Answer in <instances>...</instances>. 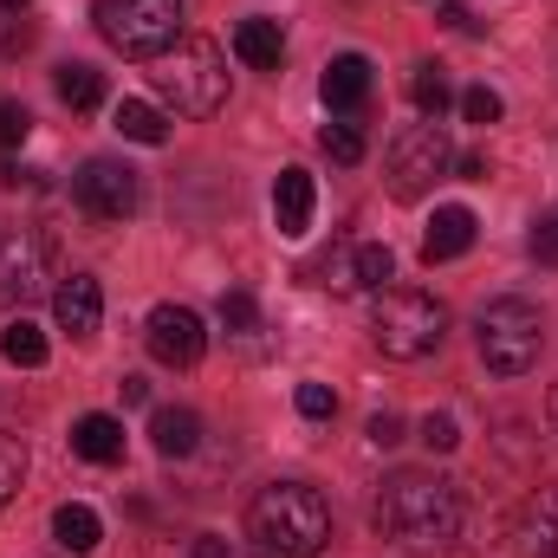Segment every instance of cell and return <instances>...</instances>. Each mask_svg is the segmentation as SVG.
I'll list each match as a JSON object with an SVG mask.
<instances>
[{"label":"cell","instance_id":"obj_1","mask_svg":"<svg viewBox=\"0 0 558 558\" xmlns=\"http://www.w3.org/2000/svg\"><path fill=\"white\" fill-rule=\"evenodd\" d=\"M377 526H384V539L397 553L435 558L461 533V494L435 468H397L384 481V494H377Z\"/></svg>","mask_w":558,"mask_h":558},{"label":"cell","instance_id":"obj_2","mask_svg":"<svg viewBox=\"0 0 558 558\" xmlns=\"http://www.w3.org/2000/svg\"><path fill=\"white\" fill-rule=\"evenodd\" d=\"M331 539V507L305 481H274L247 500V546L260 558H318Z\"/></svg>","mask_w":558,"mask_h":558},{"label":"cell","instance_id":"obj_3","mask_svg":"<svg viewBox=\"0 0 558 558\" xmlns=\"http://www.w3.org/2000/svg\"><path fill=\"white\" fill-rule=\"evenodd\" d=\"M149 85H156V98H162L175 118H215V111L228 105V59H221L215 39H175V46L156 59Z\"/></svg>","mask_w":558,"mask_h":558},{"label":"cell","instance_id":"obj_4","mask_svg":"<svg viewBox=\"0 0 558 558\" xmlns=\"http://www.w3.org/2000/svg\"><path fill=\"white\" fill-rule=\"evenodd\" d=\"M371 338H377L384 357L416 364L428 351H441V338H448V305H441L435 292H422V286H384L377 305H371Z\"/></svg>","mask_w":558,"mask_h":558},{"label":"cell","instance_id":"obj_5","mask_svg":"<svg viewBox=\"0 0 558 558\" xmlns=\"http://www.w3.org/2000/svg\"><path fill=\"white\" fill-rule=\"evenodd\" d=\"M474 344H481V364L494 377H526L539 371V351H546V318L533 299H494L474 325Z\"/></svg>","mask_w":558,"mask_h":558},{"label":"cell","instance_id":"obj_6","mask_svg":"<svg viewBox=\"0 0 558 558\" xmlns=\"http://www.w3.org/2000/svg\"><path fill=\"white\" fill-rule=\"evenodd\" d=\"M92 20L124 59H162L182 39V0H98Z\"/></svg>","mask_w":558,"mask_h":558},{"label":"cell","instance_id":"obj_7","mask_svg":"<svg viewBox=\"0 0 558 558\" xmlns=\"http://www.w3.org/2000/svg\"><path fill=\"white\" fill-rule=\"evenodd\" d=\"M390 195L397 202H422L441 175H454V137H448V124L441 118H422L410 124L403 137L390 143Z\"/></svg>","mask_w":558,"mask_h":558},{"label":"cell","instance_id":"obj_8","mask_svg":"<svg viewBox=\"0 0 558 558\" xmlns=\"http://www.w3.org/2000/svg\"><path fill=\"white\" fill-rule=\"evenodd\" d=\"M72 195H78V208H85L92 221H131L137 202H143L137 169L118 162V156H92V162L72 175Z\"/></svg>","mask_w":558,"mask_h":558},{"label":"cell","instance_id":"obj_9","mask_svg":"<svg viewBox=\"0 0 558 558\" xmlns=\"http://www.w3.org/2000/svg\"><path fill=\"white\" fill-rule=\"evenodd\" d=\"M143 338H149V357L169 364V371H195L202 351H208V331H202V318L189 305H156Z\"/></svg>","mask_w":558,"mask_h":558},{"label":"cell","instance_id":"obj_10","mask_svg":"<svg viewBox=\"0 0 558 558\" xmlns=\"http://www.w3.org/2000/svg\"><path fill=\"white\" fill-rule=\"evenodd\" d=\"M46 286V234L7 228L0 234V299H33Z\"/></svg>","mask_w":558,"mask_h":558},{"label":"cell","instance_id":"obj_11","mask_svg":"<svg viewBox=\"0 0 558 558\" xmlns=\"http://www.w3.org/2000/svg\"><path fill=\"white\" fill-rule=\"evenodd\" d=\"M52 318H59V331L92 338V331H98V318H105V292H98V279H92V274L59 279V292H52Z\"/></svg>","mask_w":558,"mask_h":558},{"label":"cell","instance_id":"obj_12","mask_svg":"<svg viewBox=\"0 0 558 558\" xmlns=\"http://www.w3.org/2000/svg\"><path fill=\"white\" fill-rule=\"evenodd\" d=\"M318 92H325L331 118L364 111V98H371V59H364V52H338V59L325 65V78H318Z\"/></svg>","mask_w":558,"mask_h":558},{"label":"cell","instance_id":"obj_13","mask_svg":"<svg viewBox=\"0 0 558 558\" xmlns=\"http://www.w3.org/2000/svg\"><path fill=\"white\" fill-rule=\"evenodd\" d=\"M513 539H520V558H558V487H539L526 500Z\"/></svg>","mask_w":558,"mask_h":558},{"label":"cell","instance_id":"obj_14","mask_svg":"<svg viewBox=\"0 0 558 558\" xmlns=\"http://www.w3.org/2000/svg\"><path fill=\"white\" fill-rule=\"evenodd\" d=\"M474 247V208H435L428 234H422V260L441 267V260H461Z\"/></svg>","mask_w":558,"mask_h":558},{"label":"cell","instance_id":"obj_15","mask_svg":"<svg viewBox=\"0 0 558 558\" xmlns=\"http://www.w3.org/2000/svg\"><path fill=\"white\" fill-rule=\"evenodd\" d=\"M312 202H318V189H312V175L305 169H279V182H274V221H279V234H305L312 228Z\"/></svg>","mask_w":558,"mask_h":558},{"label":"cell","instance_id":"obj_16","mask_svg":"<svg viewBox=\"0 0 558 558\" xmlns=\"http://www.w3.org/2000/svg\"><path fill=\"white\" fill-rule=\"evenodd\" d=\"M72 454H85V461H98V468L124 461V422L118 416H78L72 422Z\"/></svg>","mask_w":558,"mask_h":558},{"label":"cell","instance_id":"obj_17","mask_svg":"<svg viewBox=\"0 0 558 558\" xmlns=\"http://www.w3.org/2000/svg\"><path fill=\"white\" fill-rule=\"evenodd\" d=\"M234 52H241L254 72H279V59H286L279 20H241V26H234Z\"/></svg>","mask_w":558,"mask_h":558},{"label":"cell","instance_id":"obj_18","mask_svg":"<svg viewBox=\"0 0 558 558\" xmlns=\"http://www.w3.org/2000/svg\"><path fill=\"white\" fill-rule=\"evenodd\" d=\"M149 441H156V454L182 461V454L202 448V416H195V410H156V416H149Z\"/></svg>","mask_w":558,"mask_h":558},{"label":"cell","instance_id":"obj_19","mask_svg":"<svg viewBox=\"0 0 558 558\" xmlns=\"http://www.w3.org/2000/svg\"><path fill=\"white\" fill-rule=\"evenodd\" d=\"M52 539H59L65 553H98L105 526H98V513H92L85 500H65V507L52 513Z\"/></svg>","mask_w":558,"mask_h":558},{"label":"cell","instance_id":"obj_20","mask_svg":"<svg viewBox=\"0 0 558 558\" xmlns=\"http://www.w3.org/2000/svg\"><path fill=\"white\" fill-rule=\"evenodd\" d=\"M52 85H59V105H72V111H98L105 105V72L98 65H59L52 72Z\"/></svg>","mask_w":558,"mask_h":558},{"label":"cell","instance_id":"obj_21","mask_svg":"<svg viewBox=\"0 0 558 558\" xmlns=\"http://www.w3.org/2000/svg\"><path fill=\"white\" fill-rule=\"evenodd\" d=\"M0 357L20 364V371H39V364H46V331H39L33 318H13V325L0 331Z\"/></svg>","mask_w":558,"mask_h":558},{"label":"cell","instance_id":"obj_22","mask_svg":"<svg viewBox=\"0 0 558 558\" xmlns=\"http://www.w3.org/2000/svg\"><path fill=\"white\" fill-rule=\"evenodd\" d=\"M118 131L131 143H162L169 137V118H162L156 105H143V98H124V105H118Z\"/></svg>","mask_w":558,"mask_h":558},{"label":"cell","instance_id":"obj_23","mask_svg":"<svg viewBox=\"0 0 558 558\" xmlns=\"http://www.w3.org/2000/svg\"><path fill=\"white\" fill-rule=\"evenodd\" d=\"M305 279H312V286H325V292H351V286H357V247H351V254H344V247L318 254V260L305 267Z\"/></svg>","mask_w":558,"mask_h":558},{"label":"cell","instance_id":"obj_24","mask_svg":"<svg viewBox=\"0 0 558 558\" xmlns=\"http://www.w3.org/2000/svg\"><path fill=\"white\" fill-rule=\"evenodd\" d=\"M410 98H416L422 118H441V111L454 105V92H448V72H441V65H416V78H410Z\"/></svg>","mask_w":558,"mask_h":558},{"label":"cell","instance_id":"obj_25","mask_svg":"<svg viewBox=\"0 0 558 558\" xmlns=\"http://www.w3.org/2000/svg\"><path fill=\"white\" fill-rule=\"evenodd\" d=\"M325 156H331V162H344V169H351V162H364V131H357V124H351V118H338V124H325Z\"/></svg>","mask_w":558,"mask_h":558},{"label":"cell","instance_id":"obj_26","mask_svg":"<svg viewBox=\"0 0 558 558\" xmlns=\"http://www.w3.org/2000/svg\"><path fill=\"white\" fill-rule=\"evenodd\" d=\"M390 279H397V254L377 247V241H364V247H357V286H377V292H384Z\"/></svg>","mask_w":558,"mask_h":558},{"label":"cell","instance_id":"obj_27","mask_svg":"<svg viewBox=\"0 0 558 558\" xmlns=\"http://www.w3.org/2000/svg\"><path fill=\"white\" fill-rule=\"evenodd\" d=\"M20 481H26V448L13 435H0V507L20 494Z\"/></svg>","mask_w":558,"mask_h":558},{"label":"cell","instance_id":"obj_28","mask_svg":"<svg viewBox=\"0 0 558 558\" xmlns=\"http://www.w3.org/2000/svg\"><path fill=\"white\" fill-rule=\"evenodd\" d=\"M500 111H507L500 92H487V85H468V92H461V118H468V124H500Z\"/></svg>","mask_w":558,"mask_h":558},{"label":"cell","instance_id":"obj_29","mask_svg":"<svg viewBox=\"0 0 558 558\" xmlns=\"http://www.w3.org/2000/svg\"><path fill=\"white\" fill-rule=\"evenodd\" d=\"M221 325H228V331H260L254 292H221Z\"/></svg>","mask_w":558,"mask_h":558},{"label":"cell","instance_id":"obj_30","mask_svg":"<svg viewBox=\"0 0 558 558\" xmlns=\"http://www.w3.org/2000/svg\"><path fill=\"white\" fill-rule=\"evenodd\" d=\"M292 403H299V416H305V422H331V416H338L331 384H299V397H292Z\"/></svg>","mask_w":558,"mask_h":558},{"label":"cell","instance_id":"obj_31","mask_svg":"<svg viewBox=\"0 0 558 558\" xmlns=\"http://www.w3.org/2000/svg\"><path fill=\"white\" fill-rule=\"evenodd\" d=\"M26 137H33V111L13 105V98H0V149H20Z\"/></svg>","mask_w":558,"mask_h":558},{"label":"cell","instance_id":"obj_32","mask_svg":"<svg viewBox=\"0 0 558 558\" xmlns=\"http://www.w3.org/2000/svg\"><path fill=\"white\" fill-rule=\"evenodd\" d=\"M422 441H428L435 454H454V448H461V428H454V416L435 410V416H422Z\"/></svg>","mask_w":558,"mask_h":558},{"label":"cell","instance_id":"obj_33","mask_svg":"<svg viewBox=\"0 0 558 558\" xmlns=\"http://www.w3.org/2000/svg\"><path fill=\"white\" fill-rule=\"evenodd\" d=\"M364 435H371L377 448H397V441H403V416H390V410H384V416H371V428H364Z\"/></svg>","mask_w":558,"mask_h":558},{"label":"cell","instance_id":"obj_34","mask_svg":"<svg viewBox=\"0 0 558 558\" xmlns=\"http://www.w3.org/2000/svg\"><path fill=\"white\" fill-rule=\"evenodd\" d=\"M533 260L558 267V221H539V228H533Z\"/></svg>","mask_w":558,"mask_h":558},{"label":"cell","instance_id":"obj_35","mask_svg":"<svg viewBox=\"0 0 558 558\" xmlns=\"http://www.w3.org/2000/svg\"><path fill=\"white\" fill-rule=\"evenodd\" d=\"M26 39H33V26H26V20H20V26H13V20H0V52H26Z\"/></svg>","mask_w":558,"mask_h":558},{"label":"cell","instance_id":"obj_36","mask_svg":"<svg viewBox=\"0 0 558 558\" xmlns=\"http://www.w3.org/2000/svg\"><path fill=\"white\" fill-rule=\"evenodd\" d=\"M454 175H468V182H487V156H481V149L454 156Z\"/></svg>","mask_w":558,"mask_h":558},{"label":"cell","instance_id":"obj_37","mask_svg":"<svg viewBox=\"0 0 558 558\" xmlns=\"http://www.w3.org/2000/svg\"><path fill=\"white\" fill-rule=\"evenodd\" d=\"M441 26H454V33H468V26H474V13H468L461 0H441Z\"/></svg>","mask_w":558,"mask_h":558},{"label":"cell","instance_id":"obj_38","mask_svg":"<svg viewBox=\"0 0 558 558\" xmlns=\"http://www.w3.org/2000/svg\"><path fill=\"white\" fill-rule=\"evenodd\" d=\"M195 558H234V553H228V539H215V533H202V539H195Z\"/></svg>","mask_w":558,"mask_h":558},{"label":"cell","instance_id":"obj_39","mask_svg":"<svg viewBox=\"0 0 558 558\" xmlns=\"http://www.w3.org/2000/svg\"><path fill=\"white\" fill-rule=\"evenodd\" d=\"M118 390H124V403H131V410H137V403H149V384H143V377H124Z\"/></svg>","mask_w":558,"mask_h":558},{"label":"cell","instance_id":"obj_40","mask_svg":"<svg viewBox=\"0 0 558 558\" xmlns=\"http://www.w3.org/2000/svg\"><path fill=\"white\" fill-rule=\"evenodd\" d=\"M546 416H553V428H558V384H553V397H546Z\"/></svg>","mask_w":558,"mask_h":558},{"label":"cell","instance_id":"obj_41","mask_svg":"<svg viewBox=\"0 0 558 558\" xmlns=\"http://www.w3.org/2000/svg\"><path fill=\"white\" fill-rule=\"evenodd\" d=\"M0 7H7V13H13V7H26V0H0Z\"/></svg>","mask_w":558,"mask_h":558}]
</instances>
